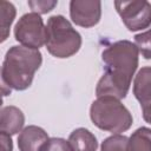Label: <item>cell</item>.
I'll use <instances>...</instances> for the list:
<instances>
[{
    "label": "cell",
    "instance_id": "4fadbf2b",
    "mask_svg": "<svg viewBox=\"0 0 151 151\" xmlns=\"http://www.w3.org/2000/svg\"><path fill=\"white\" fill-rule=\"evenodd\" d=\"M127 151H151V130L147 126L137 129L127 140Z\"/></svg>",
    "mask_w": 151,
    "mask_h": 151
},
{
    "label": "cell",
    "instance_id": "9c48e42d",
    "mask_svg": "<svg viewBox=\"0 0 151 151\" xmlns=\"http://www.w3.org/2000/svg\"><path fill=\"white\" fill-rule=\"evenodd\" d=\"M47 139L48 134L44 129L35 125H28L20 131L18 137L19 151H39Z\"/></svg>",
    "mask_w": 151,
    "mask_h": 151
},
{
    "label": "cell",
    "instance_id": "5bb4252c",
    "mask_svg": "<svg viewBox=\"0 0 151 151\" xmlns=\"http://www.w3.org/2000/svg\"><path fill=\"white\" fill-rule=\"evenodd\" d=\"M129 138L124 134H112L101 143V151H127Z\"/></svg>",
    "mask_w": 151,
    "mask_h": 151
},
{
    "label": "cell",
    "instance_id": "ac0fdd59",
    "mask_svg": "<svg viewBox=\"0 0 151 151\" xmlns=\"http://www.w3.org/2000/svg\"><path fill=\"white\" fill-rule=\"evenodd\" d=\"M0 151H13V142L11 136L0 132Z\"/></svg>",
    "mask_w": 151,
    "mask_h": 151
},
{
    "label": "cell",
    "instance_id": "7a4b0ae2",
    "mask_svg": "<svg viewBox=\"0 0 151 151\" xmlns=\"http://www.w3.org/2000/svg\"><path fill=\"white\" fill-rule=\"evenodd\" d=\"M41 63L42 55L39 50L22 45L12 46L7 51L2 63V77L11 88L24 91L31 86Z\"/></svg>",
    "mask_w": 151,
    "mask_h": 151
},
{
    "label": "cell",
    "instance_id": "3957f363",
    "mask_svg": "<svg viewBox=\"0 0 151 151\" xmlns=\"http://www.w3.org/2000/svg\"><path fill=\"white\" fill-rule=\"evenodd\" d=\"M90 117L98 129L114 134L127 131L133 122L126 106L113 97L97 98L90 107Z\"/></svg>",
    "mask_w": 151,
    "mask_h": 151
},
{
    "label": "cell",
    "instance_id": "7c38bea8",
    "mask_svg": "<svg viewBox=\"0 0 151 151\" xmlns=\"http://www.w3.org/2000/svg\"><path fill=\"white\" fill-rule=\"evenodd\" d=\"M17 9L9 1L0 0V44L9 37L11 26L15 19Z\"/></svg>",
    "mask_w": 151,
    "mask_h": 151
},
{
    "label": "cell",
    "instance_id": "2e32d148",
    "mask_svg": "<svg viewBox=\"0 0 151 151\" xmlns=\"http://www.w3.org/2000/svg\"><path fill=\"white\" fill-rule=\"evenodd\" d=\"M149 35H150L149 31H146L145 33H140L134 37V45H136L138 52H140L145 59H150V38H149Z\"/></svg>",
    "mask_w": 151,
    "mask_h": 151
},
{
    "label": "cell",
    "instance_id": "ba28073f",
    "mask_svg": "<svg viewBox=\"0 0 151 151\" xmlns=\"http://www.w3.org/2000/svg\"><path fill=\"white\" fill-rule=\"evenodd\" d=\"M150 76L151 68L149 66L143 67L138 71L134 83H133V94L136 99L140 103L143 116L146 122H150L149 118V107H150Z\"/></svg>",
    "mask_w": 151,
    "mask_h": 151
},
{
    "label": "cell",
    "instance_id": "6da1fadb",
    "mask_svg": "<svg viewBox=\"0 0 151 151\" xmlns=\"http://www.w3.org/2000/svg\"><path fill=\"white\" fill-rule=\"evenodd\" d=\"M138 50L132 41L119 40L101 53L105 72L96 87V96L123 99L126 97L132 77L138 67Z\"/></svg>",
    "mask_w": 151,
    "mask_h": 151
},
{
    "label": "cell",
    "instance_id": "8992f818",
    "mask_svg": "<svg viewBox=\"0 0 151 151\" xmlns=\"http://www.w3.org/2000/svg\"><path fill=\"white\" fill-rule=\"evenodd\" d=\"M114 7L129 31L134 32L150 26L149 1H114Z\"/></svg>",
    "mask_w": 151,
    "mask_h": 151
},
{
    "label": "cell",
    "instance_id": "ffe728a7",
    "mask_svg": "<svg viewBox=\"0 0 151 151\" xmlns=\"http://www.w3.org/2000/svg\"><path fill=\"white\" fill-rule=\"evenodd\" d=\"M1 105H2V97L0 96V107H1Z\"/></svg>",
    "mask_w": 151,
    "mask_h": 151
},
{
    "label": "cell",
    "instance_id": "9a60e30c",
    "mask_svg": "<svg viewBox=\"0 0 151 151\" xmlns=\"http://www.w3.org/2000/svg\"><path fill=\"white\" fill-rule=\"evenodd\" d=\"M39 151H72L70 144L64 138H48L40 147Z\"/></svg>",
    "mask_w": 151,
    "mask_h": 151
},
{
    "label": "cell",
    "instance_id": "277c9868",
    "mask_svg": "<svg viewBox=\"0 0 151 151\" xmlns=\"http://www.w3.org/2000/svg\"><path fill=\"white\" fill-rule=\"evenodd\" d=\"M46 48L55 58H70L81 46V35L63 15H52L45 26Z\"/></svg>",
    "mask_w": 151,
    "mask_h": 151
},
{
    "label": "cell",
    "instance_id": "5b68a950",
    "mask_svg": "<svg viewBox=\"0 0 151 151\" xmlns=\"http://www.w3.org/2000/svg\"><path fill=\"white\" fill-rule=\"evenodd\" d=\"M15 40L22 46L39 50L45 45L46 29L41 17L37 13L24 14L14 27Z\"/></svg>",
    "mask_w": 151,
    "mask_h": 151
},
{
    "label": "cell",
    "instance_id": "52a82bcc",
    "mask_svg": "<svg viewBox=\"0 0 151 151\" xmlns=\"http://www.w3.org/2000/svg\"><path fill=\"white\" fill-rule=\"evenodd\" d=\"M70 15L72 21L80 27H93L101 17V2L91 0L70 1Z\"/></svg>",
    "mask_w": 151,
    "mask_h": 151
},
{
    "label": "cell",
    "instance_id": "30bf717a",
    "mask_svg": "<svg viewBox=\"0 0 151 151\" xmlns=\"http://www.w3.org/2000/svg\"><path fill=\"white\" fill-rule=\"evenodd\" d=\"M25 124V116L22 111L13 105L0 109V132L8 136L17 134L22 130Z\"/></svg>",
    "mask_w": 151,
    "mask_h": 151
},
{
    "label": "cell",
    "instance_id": "d6986e66",
    "mask_svg": "<svg viewBox=\"0 0 151 151\" xmlns=\"http://www.w3.org/2000/svg\"><path fill=\"white\" fill-rule=\"evenodd\" d=\"M12 92V88L6 84L4 77H2V72H1V67H0V96H9Z\"/></svg>",
    "mask_w": 151,
    "mask_h": 151
},
{
    "label": "cell",
    "instance_id": "e0dca14e",
    "mask_svg": "<svg viewBox=\"0 0 151 151\" xmlns=\"http://www.w3.org/2000/svg\"><path fill=\"white\" fill-rule=\"evenodd\" d=\"M58 5V1L53 0V1H50V0H35V1H28V6L32 8L33 13H37V14H45V13H48L50 11H52L55 6Z\"/></svg>",
    "mask_w": 151,
    "mask_h": 151
},
{
    "label": "cell",
    "instance_id": "8fae6325",
    "mask_svg": "<svg viewBox=\"0 0 151 151\" xmlns=\"http://www.w3.org/2000/svg\"><path fill=\"white\" fill-rule=\"evenodd\" d=\"M67 142L72 151H97L98 147L96 136L85 127H78L73 130Z\"/></svg>",
    "mask_w": 151,
    "mask_h": 151
}]
</instances>
